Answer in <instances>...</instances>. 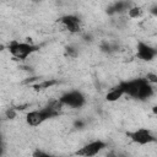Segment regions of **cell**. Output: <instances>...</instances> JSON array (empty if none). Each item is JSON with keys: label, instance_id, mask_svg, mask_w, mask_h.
Wrapping results in <instances>:
<instances>
[{"label": "cell", "instance_id": "cell-6", "mask_svg": "<svg viewBox=\"0 0 157 157\" xmlns=\"http://www.w3.org/2000/svg\"><path fill=\"white\" fill-rule=\"evenodd\" d=\"M155 55H156V50L153 48H151L150 45H147L142 42H140L137 44V56L140 59H142L145 61H150L155 58Z\"/></svg>", "mask_w": 157, "mask_h": 157}, {"label": "cell", "instance_id": "cell-11", "mask_svg": "<svg viewBox=\"0 0 157 157\" xmlns=\"http://www.w3.org/2000/svg\"><path fill=\"white\" fill-rule=\"evenodd\" d=\"M128 9V2H125V1H118L114 6H112V7H109V13H114V12H121V11H124V10H126Z\"/></svg>", "mask_w": 157, "mask_h": 157}, {"label": "cell", "instance_id": "cell-14", "mask_svg": "<svg viewBox=\"0 0 157 157\" xmlns=\"http://www.w3.org/2000/svg\"><path fill=\"white\" fill-rule=\"evenodd\" d=\"M6 117H7L9 119H13V118L16 117V110L12 109V108L7 109V110H6Z\"/></svg>", "mask_w": 157, "mask_h": 157}, {"label": "cell", "instance_id": "cell-4", "mask_svg": "<svg viewBox=\"0 0 157 157\" xmlns=\"http://www.w3.org/2000/svg\"><path fill=\"white\" fill-rule=\"evenodd\" d=\"M105 147V144L103 141H93V142H90L88 145L83 146L81 150H78L76 153L77 155H81V156H94L97 155L101 150H103Z\"/></svg>", "mask_w": 157, "mask_h": 157}, {"label": "cell", "instance_id": "cell-8", "mask_svg": "<svg viewBox=\"0 0 157 157\" xmlns=\"http://www.w3.org/2000/svg\"><path fill=\"white\" fill-rule=\"evenodd\" d=\"M44 120H47V118H45L43 110H33L26 115V121L31 126H37V125L42 124Z\"/></svg>", "mask_w": 157, "mask_h": 157}, {"label": "cell", "instance_id": "cell-12", "mask_svg": "<svg viewBox=\"0 0 157 157\" xmlns=\"http://www.w3.org/2000/svg\"><path fill=\"white\" fill-rule=\"evenodd\" d=\"M55 83H56V81H54V80H45V81H42V82H39V83H36V85L33 86V88H34L36 91L45 90V88H49L50 86H53V85H55Z\"/></svg>", "mask_w": 157, "mask_h": 157}, {"label": "cell", "instance_id": "cell-7", "mask_svg": "<svg viewBox=\"0 0 157 157\" xmlns=\"http://www.w3.org/2000/svg\"><path fill=\"white\" fill-rule=\"evenodd\" d=\"M139 85H140V78L134 80V81H128V82H121L119 85V87L121 88L124 94H129L131 97L137 96V91H139Z\"/></svg>", "mask_w": 157, "mask_h": 157}, {"label": "cell", "instance_id": "cell-18", "mask_svg": "<svg viewBox=\"0 0 157 157\" xmlns=\"http://www.w3.org/2000/svg\"><path fill=\"white\" fill-rule=\"evenodd\" d=\"M75 125H76V126H82V125H83V123H81V121H76V123H75Z\"/></svg>", "mask_w": 157, "mask_h": 157}, {"label": "cell", "instance_id": "cell-16", "mask_svg": "<svg viewBox=\"0 0 157 157\" xmlns=\"http://www.w3.org/2000/svg\"><path fill=\"white\" fill-rule=\"evenodd\" d=\"M66 54H67L69 56H76L77 53H76V50H75L72 47H67V48H66Z\"/></svg>", "mask_w": 157, "mask_h": 157}, {"label": "cell", "instance_id": "cell-10", "mask_svg": "<svg viewBox=\"0 0 157 157\" xmlns=\"http://www.w3.org/2000/svg\"><path fill=\"white\" fill-rule=\"evenodd\" d=\"M123 94H124V93H123L121 88L118 86V87H115V88L110 90V91L107 93L105 98H107V101H109V102H114V101H118Z\"/></svg>", "mask_w": 157, "mask_h": 157}, {"label": "cell", "instance_id": "cell-2", "mask_svg": "<svg viewBox=\"0 0 157 157\" xmlns=\"http://www.w3.org/2000/svg\"><path fill=\"white\" fill-rule=\"evenodd\" d=\"M61 104L72 107V108H80L85 104V97L82 93H80L78 91H72V92H67L65 94H63L59 98Z\"/></svg>", "mask_w": 157, "mask_h": 157}, {"label": "cell", "instance_id": "cell-3", "mask_svg": "<svg viewBox=\"0 0 157 157\" xmlns=\"http://www.w3.org/2000/svg\"><path fill=\"white\" fill-rule=\"evenodd\" d=\"M128 135L134 142H136L139 145H146V144H150V142L155 141L153 135L147 129H137L132 132H129Z\"/></svg>", "mask_w": 157, "mask_h": 157}, {"label": "cell", "instance_id": "cell-13", "mask_svg": "<svg viewBox=\"0 0 157 157\" xmlns=\"http://www.w3.org/2000/svg\"><path fill=\"white\" fill-rule=\"evenodd\" d=\"M128 13L131 18H137L140 15H141V9L137 7V6H134V7H130L128 9Z\"/></svg>", "mask_w": 157, "mask_h": 157}, {"label": "cell", "instance_id": "cell-5", "mask_svg": "<svg viewBox=\"0 0 157 157\" xmlns=\"http://www.w3.org/2000/svg\"><path fill=\"white\" fill-rule=\"evenodd\" d=\"M60 22L72 33H76V32H80L81 29V25H80V20L78 17L74 16V15H66V16H63L60 18Z\"/></svg>", "mask_w": 157, "mask_h": 157}, {"label": "cell", "instance_id": "cell-1", "mask_svg": "<svg viewBox=\"0 0 157 157\" xmlns=\"http://www.w3.org/2000/svg\"><path fill=\"white\" fill-rule=\"evenodd\" d=\"M36 49H37V48H36L34 45H32V44H28V43H20V42H15V40L9 44V50H10V53H11L15 58L21 59V60L26 59V58H27L29 54H32Z\"/></svg>", "mask_w": 157, "mask_h": 157}, {"label": "cell", "instance_id": "cell-17", "mask_svg": "<svg viewBox=\"0 0 157 157\" xmlns=\"http://www.w3.org/2000/svg\"><path fill=\"white\" fill-rule=\"evenodd\" d=\"M34 156H47V153H43L40 151H37V152H34Z\"/></svg>", "mask_w": 157, "mask_h": 157}, {"label": "cell", "instance_id": "cell-15", "mask_svg": "<svg viewBox=\"0 0 157 157\" xmlns=\"http://www.w3.org/2000/svg\"><path fill=\"white\" fill-rule=\"evenodd\" d=\"M146 80H147L148 82L156 83V82H157V76H156L155 74H147V77H146Z\"/></svg>", "mask_w": 157, "mask_h": 157}, {"label": "cell", "instance_id": "cell-9", "mask_svg": "<svg viewBox=\"0 0 157 157\" xmlns=\"http://www.w3.org/2000/svg\"><path fill=\"white\" fill-rule=\"evenodd\" d=\"M152 94V87L150 82L146 78H140V85H139V91L136 98L139 99H146Z\"/></svg>", "mask_w": 157, "mask_h": 157}]
</instances>
